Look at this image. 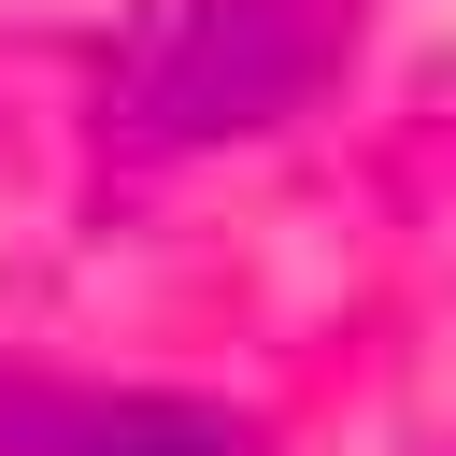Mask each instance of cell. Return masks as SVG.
Returning a JSON list of instances; mask_svg holds the SVG:
<instances>
[{"mask_svg": "<svg viewBox=\"0 0 456 456\" xmlns=\"http://www.w3.org/2000/svg\"><path fill=\"white\" fill-rule=\"evenodd\" d=\"M342 43H356V0H157L114 71V114L142 142H228L299 114L342 71Z\"/></svg>", "mask_w": 456, "mask_h": 456, "instance_id": "cell-1", "label": "cell"}, {"mask_svg": "<svg viewBox=\"0 0 456 456\" xmlns=\"http://www.w3.org/2000/svg\"><path fill=\"white\" fill-rule=\"evenodd\" d=\"M0 456H256V428L200 399H28L0 385Z\"/></svg>", "mask_w": 456, "mask_h": 456, "instance_id": "cell-2", "label": "cell"}]
</instances>
